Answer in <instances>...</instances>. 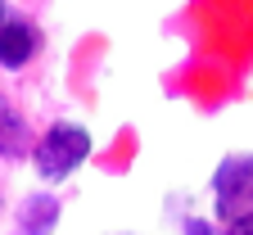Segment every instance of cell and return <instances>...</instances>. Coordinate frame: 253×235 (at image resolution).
<instances>
[{
	"label": "cell",
	"instance_id": "obj_1",
	"mask_svg": "<svg viewBox=\"0 0 253 235\" xmlns=\"http://www.w3.org/2000/svg\"><path fill=\"white\" fill-rule=\"evenodd\" d=\"M95 141H90V131L73 118H59L50 122L41 136H37V149H32V167H37V177L59 186V181H68L73 172H82L86 158H90Z\"/></svg>",
	"mask_w": 253,
	"mask_h": 235
},
{
	"label": "cell",
	"instance_id": "obj_2",
	"mask_svg": "<svg viewBox=\"0 0 253 235\" xmlns=\"http://www.w3.org/2000/svg\"><path fill=\"white\" fill-rule=\"evenodd\" d=\"M212 213L221 222L253 217V149H235L217 163L212 172Z\"/></svg>",
	"mask_w": 253,
	"mask_h": 235
},
{
	"label": "cell",
	"instance_id": "obj_3",
	"mask_svg": "<svg viewBox=\"0 0 253 235\" xmlns=\"http://www.w3.org/2000/svg\"><path fill=\"white\" fill-rule=\"evenodd\" d=\"M37 50H41L37 23L9 14V23L0 27V68H5V73H18V68H27V63H32V54H37Z\"/></svg>",
	"mask_w": 253,
	"mask_h": 235
},
{
	"label": "cell",
	"instance_id": "obj_4",
	"mask_svg": "<svg viewBox=\"0 0 253 235\" xmlns=\"http://www.w3.org/2000/svg\"><path fill=\"white\" fill-rule=\"evenodd\" d=\"M37 149V136H32L27 118L14 109L9 95H0V158H23Z\"/></svg>",
	"mask_w": 253,
	"mask_h": 235
},
{
	"label": "cell",
	"instance_id": "obj_5",
	"mask_svg": "<svg viewBox=\"0 0 253 235\" xmlns=\"http://www.w3.org/2000/svg\"><path fill=\"white\" fill-rule=\"evenodd\" d=\"M54 222H59V199L50 190H37L23 199V208L14 217V235H50Z\"/></svg>",
	"mask_w": 253,
	"mask_h": 235
},
{
	"label": "cell",
	"instance_id": "obj_6",
	"mask_svg": "<svg viewBox=\"0 0 253 235\" xmlns=\"http://www.w3.org/2000/svg\"><path fill=\"white\" fill-rule=\"evenodd\" d=\"M226 235H253V217H244V222H231V226H226Z\"/></svg>",
	"mask_w": 253,
	"mask_h": 235
},
{
	"label": "cell",
	"instance_id": "obj_7",
	"mask_svg": "<svg viewBox=\"0 0 253 235\" xmlns=\"http://www.w3.org/2000/svg\"><path fill=\"white\" fill-rule=\"evenodd\" d=\"M5 23H9V9H5V5H0V27H5Z\"/></svg>",
	"mask_w": 253,
	"mask_h": 235
}]
</instances>
